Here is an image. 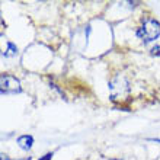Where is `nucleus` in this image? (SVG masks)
<instances>
[{"instance_id": "nucleus-3", "label": "nucleus", "mask_w": 160, "mask_h": 160, "mask_svg": "<svg viewBox=\"0 0 160 160\" xmlns=\"http://www.w3.org/2000/svg\"><path fill=\"white\" fill-rule=\"evenodd\" d=\"M0 92L2 95H10V93H21L22 86L19 79L15 76L9 74V73H3L0 77Z\"/></svg>"}, {"instance_id": "nucleus-9", "label": "nucleus", "mask_w": 160, "mask_h": 160, "mask_svg": "<svg viewBox=\"0 0 160 160\" xmlns=\"http://www.w3.org/2000/svg\"><path fill=\"white\" fill-rule=\"evenodd\" d=\"M152 141H156V143H160V138H152Z\"/></svg>"}, {"instance_id": "nucleus-2", "label": "nucleus", "mask_w": 160, "mask_h": 160, "mask_svg": "<svg viewBox=\"0 0 160 160\" xmlns=\"http://www.w3.org/2000/svg\"><path fill=\"white\" fill-rule=\"evenodd\" d=\"M137 37L143 42H154L160 37V22L153 18H144L141 25L137 28Z\"/></svg>"}, {"instance_id": "nucleus-5", "label": "nucleus", "mask_w": 160, "mask_h": 160, "mask_svg": "<svg viewBox=\"0 0 160 160\" xmlns=\"http://www.w3.org/2000/svg\"><path fill=\"white\" fill-rule=\"evenodd\" d=\"M18 54V47L13 44V42L8 41L6 44V50L3 51V57H13V55Z\"/></svg>"}, {"instance_id": "nucleus-8", "label": "nucleus", "mask_w": 160, "mask_h": 160, "mask_svg": "<svg viewBox=\"0 0 160 160\" xmlns=\"http://www.w3.org/2000/svg\"><path fill=\"white\" fill-rule=\"evenodd\" d=\"M2 160H10V159L8 157V154H4L3 153V154H2Z\"/></svg>"}, {"instance_id": "nucleus-10", "label": "nucleus", "mask_w": 160, "mask_h": 160, "mask_svg": "<svg viewBox=\"0 0 160 160\" xmlns=\"http://www.w3.org/2000/svg\"><path fill=\"white\" fill-rule=\"evenodd\" d=\"M25 160H26V159H25Z\"/></svg>"}, {"instance_id": "nucleus-4", "label": "nucleus", "mask_w": 160, "mask_h": 160, "mask_svg": "<svg viewBox=\"0 0 160 160\" xmlns=\"http://www.w3.org/2000/svg\"><path fill=\"white\" fill-rule=\"evenodd\" d=\"M18 144H19V147L22 148V150H31L32 148V144H34V137L32 135H21L19 138H18Z\"/></svg>"}, {"instance_id": "nucleus-1", "label": "nucleus", "mask_w": 160, "mask_h": 160, "mask_svg": "<svg viewBox=\"0 0 160 160\" xmlns=\"http://www.w3.org/2000/svg\"><path fill=\"white\" fill-rule=\"evenodd\" d=\"M130 83L125 79V76L117 74L109 82V93L111 101L114 103H124L130 98Z\"/></svg>"}, {"instance_id": "nucleus-7", "label": "nucleus", "mask_w": 160, "mask_h": 160, "mask_svg": "<svg viewBox=\"0 0 160 160\" xmlns=\"http://www.w3.org/2000/svg\"><path fill=\"white\" fill-rule=\"evenodd\" d=\"M52 159V153H47L45 156H42L41 159H38V160H51Z\"/></svg>"}, {"instance_id": "nucleus-6", "label": "nucleus", "mask_w": 160, "mask_h": 160, "mask_svg": "<svg viewBox=\"0 0 160 160\" xmlns=\"http://www.w3.org/2000/svg\"><path fill=\"white\" fill-rule=\"evenodd\" d=\"M150 52L154 54V55H160V37L152 44V47H150Z\"/></svg>"}]
</instances>
